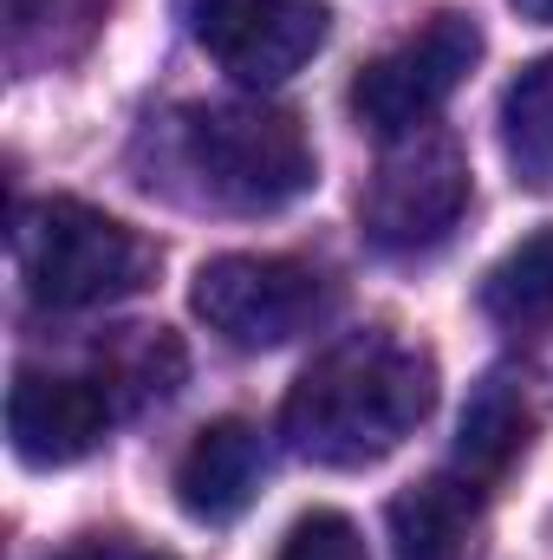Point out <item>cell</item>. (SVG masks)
I'll return each instance as SVG.
<instances>
[{"label":"cell","mask_w":553,"mask_h":560,"mask_svg":"<svg viewBox=\"0 0 553 560\" xmlns=\"http://www.w3.org/2000/svg\"><path fill=\"white\" fill-rule=\"evenodd\" d=\"M430 405H436V359L423 346L398 332H352L299 372L280 430L293 456L319 469H365L391 456L430 418Z\"/></svg>","instance_id":"6da1fadb"},{"label":"cell","mask_w":553,"mask_h":560,"mask_svg":"<svg viewBox=\"0 0 553 560\" xmlns=\"http://www.w3.org/2000/svg\"><path fill=\"white\" fill-rule=\"evenodd\" d=\"M13 261L39 306L85 313V306H111V300L143 293L156 280L163 248L79 196H46V202H20Z\"/></svg>","instance_id":"7a4b0ae2"},{"label":"cell","mask_w":553,"mask_h":560,"mask_svg":"<svg viewBox=\"0 0 553 560\" xmlns=\"http://www.w3.org/2000/svg\"><path fill=\"white\" fill-rule=\"evenodd\" d=\"M183 163L202 176V196L242 215L286 209L313 189L319 163L293 112L280 105H202L183 118Z\"/></svg>","instance_id":"3957f363"},{"label":"cell","mask_w":553,"mask_h":560,"mask_svg":"<svg viewBox=\"0 0 553 560\" xmlns=\"http://www.w3.org/2000/svg\"><path fill=\"white\" fill-rule=\"evenodd\" d=\"M189 306L209 332H222L242 352H274L286 339L313 332L332 306V287L319 268L293 255H215L196 268Z\"/></svg>","instance_id":"277c9868"},{"label":"cell","mask_w":553,"mask_h":560,"mask_svg":"<svg viewBox=\"0 0 553 560\" xmlns=\"http://www.w3.org/2000/svg\"><path fill=\"white\" fill-rule=\"evenodd\" d=\"M475 59H482L475 13H430L411 39H398L391 52H378L358 72L352 112H358L365 131H378L385 143L411 138V131H423L456 98V85L475 72Z\"/></svg>","instance_id":"5b68a950"},{"label":"cell","mask_w":553,"mask_h":560,"mask_svg":"<svg viewBox=\"0 0 553 560\" xmlns=\"http://www.w3.org/2000/svg\"><path fill=\"white\" fill-rule=\"evenodd\" d=\"M469 209V156L443 131H411L391 138L385 163L372 170V189L358 202L365 242L385 255H416L436 248Z\"/></svg>","instance_id":"8992f818"},{"label":"cell","mask_w":553,"mask_h":560,"mask_svg":"<svg viewBox=\"0 0 553 560\" xmlns=\"http://www.w3.org/2000/svg\"><path fill=\"white\" fill-rule=\"evenodd\" d=\"M189 26L235 85L268 92L326 46L332 13L326 0H189Z\"/></svg>","instance_id":"52a82bcc"},{"label":"cell","mask_w":553,"mask_h":560,"mask_svg":"<svg viewBox=\"0 0 553 560\" xmlns=\"http://www.w3.org/2000/svg\"><path fill=\"white\" fill-rule=\"evenodd\" d=\"M118 418H125V398L111 392L105 372H33V365L13 372L7 436H13V456L33 469L92 456Z\"/></svg>","instance_id":"ba28073f"},{"label":"cell","mask_w":553,"mask_h":560,"mask_svg":"<svg viewBox=\"0 0 553 560\" xmlns=\"http://www.w3.org/2000/svg\"><path fill=\"white\" fill-rule=\"evenodd\" d=\"M482 509H489V482H475L456 463L411 482L391 502L398 560H469L475 555V535H482Z\"/></svg>","instance_id":"9c48e42d"},{"label":"cell","mask_w":553,"mask_h":560,"mask_svg":"<svg viewBox=\"0 0 553 560\" xmlns=\"http://www.w3.org/2000/svg\"><path fill=\"white\" fill-rule=\"evenodd\" d=\"M261 469H268L261 430L242 418H222L183 450V463H176V502L196 522H235L255 502Z\"/></svg>","instance_id":"30bf717a"},{"label":"cell","mask_w":553,"mask_h":560,"mask_svg":"<svg viewBox=\"0 0 553 560\" xmlns=\"http://www.w3.org/2000/svg\"><path fill=\"white\" fill-rule=\"evenodd\" d=\"M528 443V398L508 372H489L462 411V430H456V469H469L475 482H495Z\"/></svg>","instance_id":"8fae6325"},{"label":"cell","mask_w":553,"mask_h":560,"mask_svg":"<svg viewBox=\"0 0 553 560\" xmlns=\"http://www.w3.org/2000/svg\"><path fill=\"white\" fill-rule=\"evenodd\" d=\"M482 313L508 332H541L553 326V229H534L528 242H515L489 280H482Z\"/></svg>","instance_id":"7c38bea8"},{"label":"cell","mask_w":553,"mask_h":560,"mask_svg":"<svg viewBox=\"0 0 553 560\" xmlns=\"http://www.w3.org/2000/svg\"><path fill=\"white\" fill-rule=\"evenodd\" d=\"M111 0H7V52L13 66H59L92 46Z\"/></svg>","instance_id":"4fadbf2b"},{"label":"cell","mask_w":553,"mask_h":560,"mask_svg":"<svg viewBox=\"0 0 553 560\" xmlns=\"http://www.w3.org/2000/svg\"><path fill=\"white\" fill-rule=\"evenodd\" d=\"M502 143L521 163V176L553 170V52L502 92Z\"/></svg>","instance_id":"5bb4252c"},{"label":"cell","mask_w":553,"mask_h":560,"mask_svg":"<svg viewBox=\"0 0 553 560\" xmlns=\"http://www.w3.org/2000/svg\"><path fill=\"white\" fill-rule=\"evenodd\" d=\"M274 560H372V555H365V535L352 528V515L313 509V515H299L286 528V541H280Z\"/></svg>","instance_id":"9a60e30c"},{"label":"cell","mask_w":553,"mask_h":560,"mask_svg":"<svg viewBox=\"0 0 553 560\" xmlns=\"http://www.w3.org/2000/svg\"><path fill=\"white\" fill-rule=\"evenodd\" d=\"M72 560H169V555H143V548H125V541H85Z\"/></svg>","instance_id":"2e32d148"},{"label":"cell","mask_w":553,"mask_h":560,"mask_svg":"<svg viewBox=\"0 0 553 560\" xmlns=\"http://www.w3.org/2000/svg\"><path fill=\"white\" fill-rule=\"evenodd\" d=\"M515 13H521V20H541V26H553V0H515Z\"/></svg>","instance_id":"e0dca14e"}]
</instances>
